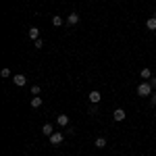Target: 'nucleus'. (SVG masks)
Wrapping results in <instances>:
<instances>
[{
	"instance_id": "nucleus-14",
	"label": "nucleus",
	"mask_w": 156,
	"mask_h": 156,
	"mask_svg": "<svg viewBox=\"0 0 156 156\" xmlns=\"http://www.w3.org/2000/svg\"><path fill=\"white\" fill-rule=\"evenodd\" d=\"M52 25H54V27H60V25H62V17H58V15L52 17Z\"/></svg>"
},
{
	"instance_id": "nucleus-12",
	"label": "nucleus",
	"mask_w": 156,
	"mask_h": 156,
	"mask_svg": "<svg viewBox=\"0 0 156 156\" xmlns=\"http://www.w3.org/2000/svg\"><path fill=\"white\" fill-rule=\"evenodd\" d=\"M146 27H148V29H152V31L156 29V19H154V17H150V19L146 21Z\"/></svg>"
},
{
	"instance_id": "nucleus-15",
	"label": "nucleus",
	"mask_w": 156,
	"mask_h": 156,
	"mask_svg": "<svg viewBox=\"0 0 156 156\" xmlns=\"http://www.w3.org/2000/svg\"><path fill=\"white\" fill-rule=\"evenodd\" d=\"M87 112H90V115H98V104H90Z\"/></svg>"
},
{
	"instance_id": "nucleus-20",
	"label": "nucleus",
	"mask_w": 156,
	"mask_h": 156,
	"mask_svg": "<svg viewBox=\"0 0 156 156\" xmlns=\"http://www.w3.org/2000/svg\"><path fill=\"white\" fill-rule=\"evenodd\" d=\"M150 85H152V87H156V77H150Z\"/></svg>"
},
{
	"instance_id": "nucleus-11",
	"label": "nucleus",
	"mask_w": 156,
	"mask_h": 156,
	"mask_svg": "<svg viewBox=\"0 0 156 156\" xmlns=\"http://www.w3.org/2000/svg\"><path fill=\"white\" fill-rule=\"evenodd\" d=\"M96 148H106V137H96Z\"/></svg>"
},
{
	"instance_id": "nucleus-18",
	"label": "nucleus",
	"mask_w": 156,
	"mask_h": 156,
	"mask_svg": "<svg viewBox=\"0 0 156 156\" xmlns=\"http://www.w3.org/2000/svg\"><path fill=\"white\" fill-rule=\"evenodd\" d=\"M31 94H34V96L40 94V85H34V87H31Z\"/></svg>"
},
{
	"instance_id": "nucleus-3",
	"label": "nucleus",
	"mask_w": 156,
	"mask_h": 156,
	"mask_svg": "<svg viewBox=\"0 0 156 156\" xmlns=\"http://www.w3.org/2000/svg\"><path fill=\"white\" fill-rule=\"evenodd\" d=\"M125 117H127V115H125L123 108H117V110L112 112V119H115V121H125Z\"/></svg>"
},
{
	"instance_id": "nucleus-2",
	"label": "nucleus",
	"mask_w": 156,
	"mask_h": 156,
	"mask_svg": "<svg viewBox=\"0 0 156 156\" xmlns=\"http://www.w3.org/2000/svg\"><path fill=\"white\" fill-rule=\"evenodd\" d=\"M62 140H65V133H62V131H54L52 135H50V144H52V146L62 144Z\"/></svg>"
},
{
	"instance_id": "nucleus-21",
	"label": "nucleus",
	"mask_w": 156,
	"mask_h": 156,
	"mask_svg": "<svg viewBox=\"0 0 156 156\" xmlns=\"http://www.w3.org/2000/svg\"><path fill=\"white\" fill-rule=\"evenodd\" d=\"M154 19H156V11H154Z\"/></svg>"
},
{
	"instance_id": "nucleus-10",
	"label": "nucleus",
	"mask_w": 156,
	"mask_h": 156,
	"mask_svg": "<svg viewBox=\"0 0 156 156\" xmlns=\"http://www.w3.org/2000/svg\"><path fill=\"white\" fill-rule=\"evenodd\" d=\"M40 106H42V98L34 96V98H31V108H40Z\"/></svg>"
},
{
	"instance_id": "nucleus-1",
	"label": "nucleus",
	"mask_w": 156,
	"mask_h": 156,
	"mask_svg": "<svg viewBox=\"0 0 156 156\" xmlns=\"http://www.w3.org/2000/svg\"><path fill=\"white\" fill-rule=\"evenodd\" d=\"M152 85H150V81H144V83H140L137 85V96H152Z\"/></svg>"
},
{
	"instance_id": "nucleus-5",
	"label": "nucleus",
	"mask_w": 156,
	"mask_h": 156,
	"mask_svg": "<svg viewBox=\"0 0 156 156\" xmlns=\"http://www.w3.org/2000/svg\"><path fill=\"white\" fill-rule=\"evenodd\" d=\"M12 81H15V85H25V83H27V77L19 73V75H15V77H12Z\"/></svg>"
},
{
	"instance_id": "nucleus-7",
	"label": "nucleus",
	"mask_w": 156,
	"mask_h": 156,
	"mask_svg": "<svg viewBox=\"0 0 156 156\" xmlns=\"http://www.w3.org/2000/svg\"><path fill=\"white\" fill-rule=\"evenodd\" d=\"M67 23L69 25H77L79 23V15H77V12H71V15L67 17Z\"/></svg>"
},
{
	"instance_id": "nucleus-9",
	"label": "nucleus",
	"mask_w": 156,
	"mask_h": 156,
	"mask_svg": "<svg viewBox=\"0 0 156 156\" xmlns=\"http://www.w3.org/2000/svg\"><path fill=\"white\" fill-rule=\"evenodd\" d=\"M29 37H31V40H37V37H40V29H37V27H29Z\"/></svg>"
},
{
	"instance_id": "nucleus-16",
	"label": "nucleus",
	"mask_w": 156,
	"mask_h": 156,
	"mask_svg": "<svg viewBox=\"0 0 156 156\" xmlns=\"http://www.w3.org/2000/svg\"><path fill=\"white\" fill-rule=\"evenodd\" d=\"M34 46H36V48L40 50V48H42V46H44V42H42V40L37 37V40H34Z\"/></svg>"
},
{
	"instance_id": "nucleus-19",
	"label": "nucleus",
	"mask_w": 156,
	"mask_h": 156,
	"mask_svg": "<svg viewBox=\"0 0 156 156\" xmlns=\"http://www.w3.org/2000/svg\"><path fill=\"white\" fill-rule=\"evenodd\" d=\"M150 102H152V106H156V94H152V96H150Z\"/></svg>"
},
{
	"instance_id": "nucleus-13",
	"label": "nucleus",
	"mask_w": 156,
	"mask_h": 156,
	"mask_svg": "<svg viewBox=\"0 0 156 156\" xmlns=\"http://www.w3.org/2000/svg\"><path fill=\"white\" fill-rule=\"evenodd\" d=\"M140 75H142V79H150V77H152V71L146 67V69H142V71H140Z\"/></svg>"
},
{
	"instance_id": "nucleus-8",
	"label": "nucleus",
	"mask_w": 156,
	"mask_h": 156,
	"mask_svg": "<svg viewBox=\"0 0 156 156\" xmlns=\"http://www.w3.org/2000/svg\"><path fill=\"white\" fill-rule=\"evenodd\" d=\"M42 133H44V135H46V137H50V135H52V133H54V127H52V125H50V123H46V125H44V127H42Z\"/></svg>"
},
{
	"instance_id": "nucleus-17",
	"label": "nucleus",
	"mask_w": 156,
	"mask_h": 156,
	"mask_svg": "<svg viewBox=\"0 0 156 156\" xmlns=\"http://www.w3.org/2000/svg\"><path fill=\"white\" fill-rule=\"evenodd\" d=\"M0 75H2V77H11V71H9V69H2Z\"/></svg>"
},
{
	"instance_id": "nucleus-4",
	"label": "nucleus",
	"mask_w": 156,
	"mask_h": 156,
	"mask_svg": "<svg viewBox=\"0 0 156 156\" xmlns=\"http://www.w3.org/2000/svg\"><path fill=\"white\" fill-rule=\"evenodd\" d=\"M56 123H58L60 127H69V117L62 112V115H58V117H56Z\"/></svg>"
},
{
	"instance_id": "nucleus-6",
	"label": "nucleus",
	"mask_w": 156,
	"mask_h": 156,
	"mask_svg": "<svg viewBox=\"0 0 156 156\" xmlns=\"http://www.w3.org/2000/svg\"><path fill=\"white\" fill-rule=\"evenodd\" d=\"M100 98H102L100 92H96V90H94V92H90V102H92V104H98V102H100Z\"/></svg>"
}]
</instances>
